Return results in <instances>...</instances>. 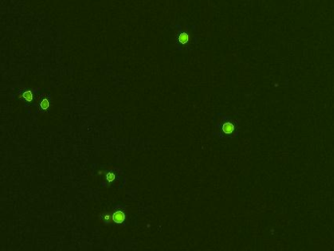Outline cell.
<instances>
[{
    "mask_svg": "<svg viewBox=\"0 0 334 251\" xmlns=\"http://www.w3.org/2000/svg\"><path fill=\"white\" fill-rule=\"evenodd\" d=\"M188 40H189V35H186V34L183 32V34H181V35H179V41L181 43H185L187 42Z\"/></svg>",
    "mask_w": 334,
    "mask_h": 251,
    "instance_id": "3",
    "label": "cell"
},
{
    "mask_svg": "<svg viewBox=\"0 0 334 251\" xmlns=\"http://www.w3.org/2000/svg\"><path fill=\"white\" fill-rule=\"evenodd\" d=\"M233 129H234V127H233V125L230 124V123L224 124L223 127H222V130H223V131H224L225 133H231L233 131Z\"/></svg>",
    "mask_w": 334,
    "mask_h": 251,
    "instance_id": "2",
    "label": "cell"
},
{
    "mask_svg": "<svg viewBox=\"0 0 334 251\" xmlns=\"http://www.w3.org/2000/svg\"><path fill=\"white\" fill-rule=\"evenodd\" d=\"M124 218H125V216H124V212L118 211V212H115L113 214V220L116 223H122L124 220Z\"/></svg>",
    "mask_w": 334,
    "mask_h": 251,
    "instance_id": "1",
    "label": "cell"
},
{
    "mask_svg": "<svg viewBox=\"0 0 334 251\" xmlns=\"http://www.w3.org/2000/svg\"><path fill=\"white\" fill-rule=\"evenodd\" d=\"M48 107H49V101L47 100V99L42 100V102L40 103V108L43 109V110H46Z\"/></svg>",
    "mask_w": 334,
    "mask_h": 251,
    "instance_id": "5",
    "label": "cell"
},
{
    "mask_svg": "<svg viewBox=\"0 0 334 251\" xmlns=\"http://www.w3.org/2000/svg\"><path fill=\"white\" fill-rule=\"evenodd\" d=\"M107 180H108L109 182L114 181V180H115V175L113 174V173H108V175H107Z\"/></svg>",
    "mask_w": 334,
    "mask_h": 251,
    "instance_id": "6",
    "label": "cell"
},
{
    "mask_svg": "<svg viewBox=\"0 0 334 251\" xmlns=\"http://www.w3.org/2000/svg\"><path fill=\"white\" fill-rule=\"evenodd\" d=\"M23 98L26 101H31L32 100V93L31 91H27V92L23 93Z\"/></svg>",
    "mask_w": 334,
    "mask_h": 251,
    "instance_id": "4",
    "label": "cell"
}]
</instances>
